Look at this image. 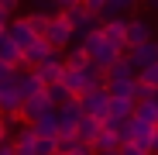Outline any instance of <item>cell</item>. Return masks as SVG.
Returning <instances> with one entry per match:
<instances>
[{
    "mask_svg": "<svg viewBox=\"0 0 158 155\" xmlns=\"http://www.w3.org/2000/svg\"><path fill=\"white\" fill-rule=\"evenodd\" d=\"M83 52L89 55V62H93L96 69H110V66L124 55L120 48H114L107 38L100 35V28H96V31H89V35H83Z\"/></svg>",
    "mask_w": 158,
    "mask_h": 155,
    "instance_id": "1",
    "label": "cell"
},
{
    "mask_svg": "<svg viewBox=\"0 0 158 155\" xmlns=\"http://www.w3.org/2000/svg\"><path fill=\"white\" fill-rule=\"evenodd\" d=\"M62 17L72 24V31H76V35H89V31H96V28H100V17H96V14H89V11L83 7V0H79V4H72V7H65V11H62Z\"/></svg>",
    "mask_w": 158,
    "mask_h": 155,
    "instance_id": "2",
    "label": "cell"
},
{
    "mask_svg": "<svg viewBox=\"0 0 158 155\" xmlns=\"http://www.w3.org/2000/svg\"><path fill=\"white\" fill-rule=\"evenodd\" d=\"M72 38H76V31H72V24L59 14V17H52L48 21V31H45V41L55 48V52H65L69 45H72Z\"/></svg>",
    "mask_w": 158,
    "mask_h": 155,
    "instance_id": "3",
    "label": "cell"
},
{
    "mask_svg": "<svg viewBox=\"0 0 158 155\" xmlns=\"http://www.w3.org/2000/svg\"><path fill=\"white\" fill-rule=\"evenodd\" d=\"M76 100H79V110H83V114H89V117H96V121H103V117H107V100H110V93L103 90V86L79 93Z\"/></svg>",
    "mask_w": 158,
    "mask_h": 155,
    "instance_id": "4",
    "label": "cell"
},
{
    "mask_svg": "<svg viewBox=\"0 0 158 155\" xmlns=\"http://www.w3.org/2000/svg\"><path fill=\"white\" fill-rule=\"evenodd\" d=\"M124 55H127L131 66H134V72H141V69H148V66L158 62V41L148 38V41H141V45H134V48H127Z\"/></svg>",
    "mask_w": 158,
    "mask_h": 155,
    "instance_id": "5",
    "label": "cell"
},
{
    "mask_svg": "<svg viewBox=\"0 0 158 155\" xmlns=\"http://www.w3.org/2000/svg\"><path fill=\"white\" fill-rule=\"evenodd\" d=\"M45 110H52V100H48L45 90H41V93H31V97H24V100H21V121H28V124H35Z\"/></svg>",
    "mask_w": 158,
    "mask_h": 155,
    "instance_id": "6",
    "label": "cell"
},
{
    "mask_svg": "<svg viewBox=\"0 0 158 155\" xmlns=\"http://www.w3.org/2000/svg\"><path fill=\"white\" fill-rule=\"evenodd\" d=\"M124 28H127V17H110V21H100V35L107 38L114 48L127 52V41H124Z\"/></svg>",
    "mask_w": 158,
    "mask_h": 155,
    "instance_id": "7",
    "label": "cell"
},
{
    "mask_svg": "<svg viewBox=\"0 0 158 155\" xmlns=\"http://www.w3.org/2000/svg\"><path fill=\"white\" fill-rule=\"evenodd\" d=\"M62 69H65V62H62V52H52V55L41 62V66H35V72H38V80L48 86V83H59V76H62Z\"/></svg>",
    "mask_w": 158,
    "mask_h": 155,
    "instance_id": "8",
    "label": "cell"
},
{
    "mask_svg": "<svg viewBox=\"0 0 158 155\" xmlns=\"http://www.w3.org/2000/svg\"><path fill=\"white\" fill-rule=\"evenodd\" d=\"M52 52H55V48H52V45H48L45 38H35V41H31L28 48L21 52V62L28 66V69H35V66H41V62H45V59L52 55Z\"/></svg>",
    "mask_w": 158,
    "mask_h": 155,
    "instance_id": "9",
    "label": "cell"
},
{
    "mask_svg": "<svg viewBox=\"0 0 158 155\" xmlns=\"http://www.w3.org/2000/svg\"><path fill=\"white\" fill-rule=\"evenodd\" d=\"M55 110H59V135H72L76 124H79V117H83L79 100H69V103H62V107H55Z\"/></svg>",
    "mask_w": 158,
    "mask_h": 155,
    "instance_id": "10",
    "label": "cell"
},
{
    "mask_svg": "<svg viewBox=\"0 0 158 155\" xmlns=\"http://www.w3.org/2000/svg\"><path fill=\"white\" fill-rule=\"evenodd\" d=\"M7 35L14 38V45H17L21 52L28 48V45H31L35 38H38V35H35V31L28 28V17H10V24H7Z\"/></svg>",
    "mask_w": 158,
    "mask_h": 155,
    "instance_id": "11",
    "label": "cell"
},
{
    "mask_svg": "<svg viewBox=\"0 0 158 155\" xmlns=\"http://www.w3.org/2000/svg\"><path fill=\"white\" fill-rule=\"evenodd\" d=\"M148 38H151V24H148V21H141V17L127 21V28H124L127 48H134V45H141V41H148Z\"/></svg>",
    "mask_w": 158,
    "mask_h": 155,
    "instance_id": "12",
    "label": "cell"
},
{
    "mask_svg": "<svg viewBox=\"0 0 158 155\" xmlns=\"http://www.w3.org/2000/svg\"><path fill=\"white\" fill-rule=\"evenodd\" d=\"M14 90H17L21 100H24V97H31V93H41L45 83L38 80V72H35V69H28V72H17V76H14Z\"/></svg>",
    "mask_w": 158,
    "mask_h": 155,
    "instance_id": "13",
    "label": "cell"
},
{
    "mask_svg": "<svg viewBox=\"0 0 158 155\" xmlns=\"http://www.w3.org/2000/svg\"><path fill=\"white\" fill-rule=\"evenodd\" d=\"M0 114L4 117H21V93L10 86H0Z\"/></svg>",
    "mask_w": 158,
    "mask_h": 155,
    "instance_id": "14",
    "label": "cell"
},
{
    "mask_svg": "<svg viewBox=\"0 0 158 155\" xmlns=\"http://www.w3.org/2000/svg\"><path fill=\"white\" fill-rule=\"evenodd\" d=\"M134 76H138L134 66L127 62V55H120L110 69H103V83H114V80H134Z\"/></svg>",
    "mask_w": 158,
    "mask_h": 155,
    "instance_id": "15",
    "label": "cell"
},
{
    "mask_svg": "<svg viewBox=\"0 0 158 155\" xmlns=\"http://www.w3.org/2000/svg\"><path fill=\"white\" fill-rule=\"evenodd\" d=\"M117 148H120V138L100 124V135L93 138V152H96V155H110V152H117Z\"/></svg>",
    "mask_w": 158,
    "mask_h": 155,
    "instance_id": "16",
    "label": "cell"
},
{
    "mask_svg": "<svg viewBox=\"0 0 158 155\" xmlns=\"http://www.w3.org/2000/svg\"><path fill=\"white\" fill-rule=\"evenodd\" d=\"M131 11H134V0H107L96 17H100V21H110V17H127Z\"/></svg>",
    "mask_w": 158,
    "mask_h": 155,
    "instance_id": "17",
    "label": "cell"
},
{
    "mask_svg": "<svg viewBox=\"0 0 158 155\" xmlns=\"http://www.w3.org/2000/svg\"><path fill=\"white\" fill-rule=\"evenodd\" d=\"M96 135H100V121L89 117V114H83V117H79V124H76V138L83 141V145H93Z\"/></svg>",
    "mask_w": 158,
    "mask_h": 155,
    "instance_id": "18",
    "label": "cell"
},
{
    "mask_svg": "<svg viewBox=\"0 0 158 155\" xmlns=\"http://www.w3.org/2000/svg\"><path fill=\"white\" fill-rule=\"evenodd\" d=\"M131 114H134V100H127V97H110V100H107V117L127 121Z\"/></svg>",
    "mask_w": 158,
    "mask_h": 155,
    "instance_id": "19",
    "label": "cell"
},
{
    "mask_svg": "<svg viewBox=\"0 0 158 155\" xmlns=\"http://www.w3.org/2000/svg\"><path fill=\"white\" fill-rule=\"evenodd\" d=\"M0 62H7V66H14V69H17V66H24V62H21V48L14 45V38H10V35L0 38Z\"/></svg>",
    "mask_w": 158,
    "mask_h": 155,
    "instance_id": "20",
    "label": "cell"
},
{
    "mask_svg": "<svg viewBox=\"0 0 158 155\" xmlns=\"http://www.w3.org/2000/svg\"><path fill=\"white\" fill-rule=\"evenodd\" d=\"M35 131H38V135H52V138H55V135H59V110H55V107L45 110V114L35 121Z\"/></svg>",
    "mask_w": 158,
    "mask_h": 155,
    "instance_id": "21",
    "label": "cell"
},
{
    "mask_svg": "<svg viewBox=\"0 0 158 155\" xmlns=\"http://www.w3.org/2000/svg\"><path fill=\"white\" fill-rule=\"evenodd\" d=\"M103 90H107L110 97H127V100H134V80H114V83H103Z\"/></svg>",
    "mask_w": 158,
    "mask_h": 155,
    "instance_id": "22",
    "label": "cell"
},
{
    "mask_svg": "<svg viewBox=\"0 0 158 155\" xmlns=\"http://www.w3.org/2000/svg\"><path fill=\"white\" fill-rule=\"evenodd\" d=\"M45 93H48V100H52V107H62V103H69V100H76L62 83H48L45 86Z\"/></svg>",
    "mask_w": 158,
    "mask_h": 155,
    "instance_id": "23",
    "label": "cell"
},
{
    "mask_svg": "<svg viewBox=\"0 0 158 155\" xmlns=\"http://www.w3.org/2000/svg\"><path fill=\"white\" fill-rule=\"evenodd\" d=\"M134 117H141V121H148V124H158V103H155V100L134 103Z\"/></svg>",
    "mask_w": 158,
    "mask_h": 155,
    "instance_id": "24",
    "label": "cell"
},
{
    "mask_svg": "<svg viewBox=\"0 0 158 155\" xmlns=\"http://www.w3.org/2000/svg\"><path fill=\"white\" fill-rule=\"evenodd\" d=\"M48 21H52V17H48L45 11H31V14H28V28H31L38 38H45V31H48Z\"/></svg>",
    "mask_w": 158,
    "mask_h": 155,
    "instance_id": "25",
    "label": "cell"
},
{
    "mask_svg": "<svg viewBox=\"0 0 158 155\" xmlns=\"http://www.w3.org/2000/svg\"><path fill=\"white\" fill-rule=\"evenodd\" d=\"M55 138H52V135H38L35 138V155H55Z\"/></svg>",
    "mask_w": 158,
    "mask_h": 155,
    "instance_id": "26",
    "label": "cell"
},
{
    "mask_svg": "<svg viewBox=\"0 0 158 155\" xmlns=\"http://www.w3.org/2000/svg\"><path fill=\"white\" fill-rule=\"evenodd\" d=\"M65 66H76V69H83V66H89V55L83 52V45H76L69 55H65Z\"/></svg>",
    "mask_w": 158,
    "mask_h": 155,
    "instance_id": "27",
    "label": "cell"
},
{
    "mask_svg": "<svg viewBox=\"0 0 158 155\" xmlns=\"http://www.w3.org/2000/svg\"><path fill=\"white\" fill-rule=\"evenodd\" d=\"M79 145H83V141L76 138V131H72V135H59V138H55V152H62V155H65V152H72V148H79Z\"/></svg>",
    "mask_w": 158,
    "mask_h": 155,
    "instance_id": "28",
    "label": "cell"
},
{
    "mask_svg": "<svg viewBox=\"0 0 158 155\" xmlns=\"http://www.w3.org/2000/svg\"><path fill=\"white\" fill-rule=\"evenodd\" d=\"M138 80H141L144 86H151V90H155V86H158V62H155V66H148V69H141V72H138Z\"/></svg>",
    "mask_w": 158,
    "mask_h": 155,
    "instance_id": "29",
    "label": "cell"
},
{
    "mask_svg": "<svg viewBox=\"0 0 158 155\" xmlns=\"http://www.w3.org/2000/svg\"><path fill=\"white\" fill-rule=\"evenodd\" d=\"M141 100H151V86H144L138 76H134V103H141Z\"/></svg>",
    "mask_w": 158,
    "mask_h": 155,
    "instance_id": "30",
    "label": "cell"
},
{
    "mask_svg": "<svg viewBox=\"0 0 158 155\" xmlns=\"http://www.w3.org/2000/svg\"><path fill=\"white\" fill-rule=\"evenodd\" d=\"M14 76H17V69H14V66L0 62V86H10V83H14Z\"/></svg>",
    "mask_w": 158,
    "mask_h": 155,
    "instance_id": "31",
    "label": "cell"
},
{
    "mask_svg": "<svg viewBox=\"0 0 158 155\" xmlns=\"http://www.w3.org/2000/svg\"><path fill=\"white\" fill-rule=\"evenodd\" d=\"M117 155H148V152H141L134 141H120V148H117Z\"/></svg>",
    "mask_w": 158,
    "mask_h": 155,
    "instance_id": "32",
    "label": "cell"
},
{
    "mask_svg": "<svg viewBox=\"0 0 158 155\" xmlns=\"http://www.w3.org/2000/svg\"><path fill=\"white\" fill-rule=\"evenodd\" d=\"M103 4H107V0H83V7H86L89 14H100V11H103Z\"/></svg>",
    "mask_w": 158,
    "mask_h": 155,
    "instance_id": "33",
    "label": "cell"
},
{
    "mask_svg": "<svg viewBox=\"0 0 158 155\" xmlns=\"http://www.w3.org/2000/svg\"><path fill=\"white\" fill-rule=\"evenodd\" d=\"M0 155H17L14 152V138H0Z\"/></svg>",
    "mask_w": 158,
    "mask_h": 155,
    "instance_id": "34",
    "label": "cell"
},
{
    "mask_svg": "<svg viewBox=\"0 0 158 155\" xmlns=\"http://www.w3.org/2000/svg\"><path fill=\"white\" fill-rule=\"evenodd\" d=\"M0 7H4L7 14H17V7H21V0H0Z\"/></svg>",
    "mask_w": 158,
    "mask_h": 155,
    "instance_id": "35",
    "label": "cell"
},
{
    "mask_svg": "<svg viewBox=\"0 0 158 155\" xmlns=\"http://www.w3.org/2000/svg\"><path fill=\"white\" fill-rule=\"evenodd\" d=\"M65 155H93V145H79V148H72V152H65Z\"/></svg>",
    "mask_w": 158,
    "mask_h": 155,
    "instance_id": "36",
    "label": "cell"
},
{
    "mask_svg": "<svg viewBox=\"0 0 158 155\" xmlns=\"http://www.w3.org/2000/svg\"><path fill=\"white\" fill-rule=\"evenodd\" d=\"M10 17H14V14H7L4 7H0V24H10Z\"/></svg>",
    "mask_w": 158,
    "mask_h": 155,
    "instance_id": "37",
    "label": "cell"
},
{
    "mask_svg": "<svg viewBox=\"0 0 158 155\" xmlns=\"http://www.w3.org/2000/svg\"><path fill=\"white\" fill-rule=\"evenodd\" d=\"M0 138H7V121H4V114H0Z\"/></svg>",
    "mask_w": 158,
    "mask_h": 155,
    "instance_id": "38",
    "label": "cell"
},
{
    "mask_svg": "<svg viewBox=\"0 0 158 155\" xmlns=\"http://www.w3.org/2000/svg\"><path fill=\"white\" fill-rule=\"evenodd\" d=\"M72 4H79V0H59V7L65 11V7H72Z\"/></svg>",
    "mask_w": 158,
    "mask_h": 155,
    "instance_id": "39",
    "label": "cell"
},
{
    "mask_svg": "<svg viewBox=\"0 0 158 155\" xmlns=\"http://www.w3.org/2000/svg\"><path fill=\"white\" fill-rule=\"evenodd\" d=\"M148 7H151V11H158V0H148Z\"/></svg>",
    "mask_w": 158,
    "mask_h": 155,
    "instance_id": "40",
    "label": "cell"
},
{
    "mask_svg": "<svg viewBox=\"0 0 158 155\" xmlns=\"http://www.w3.org/2000/svg\"><path fill=\"white\" fill-rule=\"evenodd\" d=\"M4 35H7V24H0V38H4Z\"/></svg>",
    "mask_w": 158,
    "mask_h": 155,
    "instance_id": "41",
    "label": "cell"
},
{
    "mask_svg": "<svg viewBox=\"0 0 158 155\" xmlns=\"http://www.w3.org/2000/svg\"><path fill=\"white\" fill-rule=\"evenodd\" d=\"M138 4H148V0H134V7H138Z\"/></svg>",
    "mask_w": 158,
    "mask_h": 155,
    "instance_id": "42",
    "label": "cell"
},
{
    "mask_svg": "<svg viewBox=\"0 0 158 155\" xmlns=\"http://www.w3.org/2000/svg\"><path fill=\"white\" fill-rule=\"evenodd\" d=\"M110 155H117V152H110Z\"/></svg>",
    "mask_w": 158,
    "mask_h": 155,
    "instance_id": "43",
    "label": "cell"
}]
</instances>
